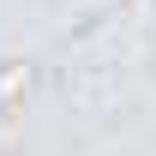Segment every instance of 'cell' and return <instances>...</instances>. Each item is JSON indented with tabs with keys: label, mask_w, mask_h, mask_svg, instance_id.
Here are the masks:
<instances>
[{
	"label": "cell",
	"mask_w": 156,
	"mask_h": 156,
	"mask_svg": "<svg viewBox=\"0 0 156 156\" xmlns=\"http://www.w3.org/2000/svg\"><path fill=\"white\" fill-rule=\"evenodd\" d=\"M0 84H6V66H0Z\"/></svg>",
	"instance_id": "1"
}]
</instances>
